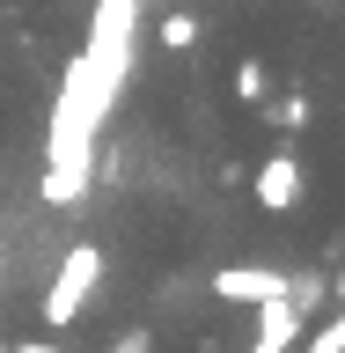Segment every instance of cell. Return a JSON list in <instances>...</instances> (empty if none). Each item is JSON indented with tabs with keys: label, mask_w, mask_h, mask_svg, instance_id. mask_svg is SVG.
<instances>
[{
	"label": "cell",
	"mask_w": 345,
	"mask_h": 353,
	"mask_svg": "<svg viewBox=\"0 0 345 353\" xmlns=\"http://www.w3.org/2000/svg\"><path fill=\"white\" fill-rule=\"evenodd\" d=\"M96 250H88V243H74V250H66V265H59V280H52V294H44V324L52 331H66V324H81V294L88 287H96Z\"/></svg>",
	"instance_id": "obj_1"
},
{
	"label": "cell",
	"mask_w": 345,
	"mask_h": 353,
	"mask_svg": "<svg viewBox=\"0 0 345 353\" xmlns=\"http://www.w3.org/2000/svg\"><path fill=\"white\" fill-rule=\"evenodd\" d=\"M258 206L264 214H294V206H302V162H294V154H272L258 170Z\"/></svg>",
	"instance_id": "obj_2"
},
{
	"label": "cell",
	"mask_w": 345,
	"mask_h": 353,
	"mask_svg": "<svg viewBox=\"0 0 345 353\" xmlns=\"http://www.w3.org/2000/svg\"><path fill=\"white\" fill-rule=\"evenodd\" d=\"M213 294L220 302H272V294H286V280L280 272H250V265H242V272H213Z\"/></svg>",
	"instance_id": "obj_3"
},
{
	"label": "cell",
	"mask_w": 345,
	"mask_h": 353,
	"mask_svg": "<svg viewBox=\"0 0 345 353\" xmlns=\"http://www.w3.org/2000/svg\"><path fill=\"white\" fill-rule=\"evenodd\" d=\"M302 316H309V309H294V302H286V294H272V309H264V331H258V339H250V353H280L286 339L302 331Z\"/></svg>",
	"instance_id": "obj_4"
},
{
	"label": "cell",
	"mask_w": 345,
	"mask_h": 353,
	"mask_svg": "<svg viewBox=\"0 0 345 353\" xmlns=\"http://www.w3.org/2000/svg\"><path fill=\"white\" fill-rule=\"evenodd\" d=\"M154 37L169 44V52H198V37H206V22H198L191 8H169V15H162V30H154Z\"/></svg>",
	"instance_id": "obj_5"
},
{
	"label": "cell",
	"mask_w": 345,
	"mask_h": 353,
	"mask_svg": "<svg viewBox=\"0 0 345 353\" xmlns=\"http://www.w3.org/2000/svg\"><path fill=\"white\" fill-rule=\"evenodd\" d=\"M228 88H236V103H264V88H272V74H264V59H236V74H228Z\"/></svg>",
	"instance_id": "obj_6"
},
{
	"label": "cell",
	"mask_w": 345,
	"mask_h": 353,
	"mask_svg": "<svg viewBox=\"0 0 345 353\" xmlns=\"http://www.w3.org/2000/svg\"><path fill=\"white\" fill-rule=\"evenodd\" d=\"M302 353H345V309L331 316L324 331H309V346H302Z\"/></svg>",
	"instance_id": "obj_7"
},
{
	"label": "cell",
	"mask_w": 345,
	"mask_h": 353,
	"mask_svg": "<svg viewBox=\"0 0 345 353\" xmlns=\"http://www.w3.org/2000/svg\"><path fill=\"white\" fill-rule=\"evenodd\" d=\"M8 353H59L52 339H22V346H8Z\"/></svg>",
	"instance_id": "obj_8"
},
{
	"label": "cell",
	"mask_w": 345,
	"mask_h": 353,
	"mask_svg": "<svg viewBox=\"0 0 345 353\" xmlns=\"http://www.w3.org/2000/svg\"><path fill=\"white\" fill-rule=\"evenodd\" d=\"M338 294H345V280H338Z\"/></svg>",
	"instance_id": "obj_9"
},
{
	"label": "cell",
	"mask_w": 345,
	"mask_h": 353,
	"mask_svg": "<svg viewBox=\"0 0 345 353\" xmlns=\"http://www.w3.org/2000/svg\"><path fill=\"white\" fill-rule=\"evenodd\" d=\"M0 353H8V346H0Z\"/></svg>",
	"instance_id": "obj_10"
}]
</instances>
